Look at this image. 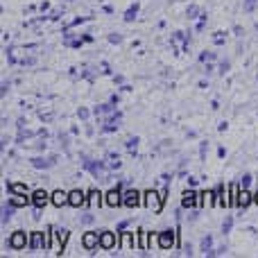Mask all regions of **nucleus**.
<instances>
[{"instance_id":"f03ea898","label":"nucleus","mask_w":258,"mask_h":258,"mask_svg":"<svg viewBox=\"0 0 258 258\" xmlns=\"http://www.w3.org/2000/svg\"><path fill=\"white\" fill-rule=\"evenodd\" d=\"M156 242L161 249H172L177 245V231L174 229H163L161 233H156Z\"/></svg>"},{"instance_id":"6ab92c4d","label":"nucleus","mask_w":258,"mask_h":258,"mask_svg":"<svg viewBox=\"0 0 258 258\" xmlns=\"http://www.w3.org/2000/svg\"><path fill=\"white\" fill-rule=\"evenodd\" d=\"M32 197H27V195H9L7 197V202L12 206H16V209H23V206H27V202H30Z\"/></svg>"},{"instance_id":"473e14b6","label":"nucleus","mask_w":258,"mask_h":258,"mask_svg":"<svg viewBox=\"0 0 258 258\" xmlns=\"http://www.w3.org/2000/svg\"><path fill=\"white\" fill-rule=\"evenodd\" d=\"M77 116H80V118H82V120H89L91 111H89V109H84V107H80V109H77Z\"/></svg>"},{"instance_id":"a19ab883","label":"nucleus","mask_w":258,"mask_h":258,"mask_svg":"<svg viewBox=\"0 0 258 258\" xmlns=\"http://www.w3.org/2000/svg\"><path fill=\"white\" fill-rule=\"evenodd\" d=\"M183 254H186V256H192V247H190V242H188V245H183Z\"/></svg>"},{"instance_id":"5701e85b","label":"nucleus","mask_w":258,"mask_h":258,"mask_svg":"<svg viewBox=\"0 0 258 258\" xmlns=\"http://www.w3.org/2000/svg\"><path fill=\"white\" fill-rule=\"evenodd\" d=\"M138 249L143 251V254H145L147 249H150V242H147V231H138Z\"/></svg>"},{"instance_id":"412c9836","label":"nucleus","mask_w":258,"mask_h":258,"mask_svg":"<svg viewBox=\"0 0 258 258\" xmlns=\"http://www.w3.org/2000/svg\"><path fill=\"white\" fill-rule=\"evenodd\" d=\"M238 202H240V206H238V209L245 211L247 206H249L251 202H254V195H251V192L247 190V188H240V200H238Z\"/></svg>"},{"instance_id":"2f4dec72","label":"nucleus","mask_w":258,"mask_h":258,"mask_svg":"<svg viewBox=\"0 0 258 258\" xmlns=\"http://www.w3.org/2000/svg\"><path fill=\"white\" fill-rule=\"evenodd\" d=\"M206 152H209V143L204 141V143H200V159H202V161L206 159Z\"/></svg>"},{"instance_id":"4468645a","label":"nucleus","mask_w":258,"mask_h":258,"mask_svg":"<svg viewBox=\"0 0 258 258\" xmlns=\"http://www.w3.org/2000/svg\"><path fill=\"white\" fill-rule=\"evenodd\" d=\"M50 202H52L54 206H59V209H61V206L68 204V192L66 190H54L52 195H50Z\"/></svg>"},{"instance_id":"f3484780","label":"nucleus","mask_w":258,"mask_h":258,"mask_svg":"<svg viewBox=\"0 0 258 258\" xmlns=\"http://www.w3.org/2000/svg\"><path fill=\"white\" fill-rule=\"evenodd\" d=\"M54 238H57V245H59V251L57 254H63V247H66V242H68V238H71V231L68 229H57V233H54Z\"/></svg>"},{"instance_id":"2eb2a0df","label":"nucleus","mask_w":258,"mask_h":258,"mask_svg":"<svg viewBox=\"0 0 258 258\" xmlns=\"http://www.w3.org/2000/svg\"><path fill=\"white\" fill-rule=\"evenodd\" d=\"M9 190V195H27V183H16V181H7L5 183Z\"/></svg>"},{"instance_id":"c9c22d12","label":"nucleus","mask_w":258,"mask_h":258,"mask_svg":"<svg viewBox=\"0 0 258 258\" xmlns=\"http://www.w3.org/2000/svg\"><path fill=\"white\" fill-rule=\"evenodd\" d=\"M120 41H122V34H116V32L109 34V43H120Z\"/></svg>"},{"instance_id":"c03bdc74","label":"nucleus","mask_w":258,"mask_h":258,"mask_svg":"<svg viewBox=\"0 0 258 258\" xmlns=\"http://www.w3.org/2000/svg\"><path fill=\"white\" fill-rule=\"evenodd\" d=\"M188 186H197V179L195 177H188Z\"/></svg>"},{"instance_id":"72a5a7b5","label":"nucleus","mask_w":258,"mask_h":258,"mask_svg":"<svg viewBox=\"0 0 258 258\" xmlns=\"http://www.w3.org/2000/svg\"><path fill=\"white\" fill-rule=\"evenodd\" d=\"M254 9H256V0H245V12L251 14Z\"/></svg>"},{"instance_id":"423d86ee","label":"nucleus","mask_w":258,"mask_h":258,"mask_svg":"<svg viewBox=\"0 0 258 258\" xmlns=\"http://www.w3.org/2000/svg\"><path fill=\"white\" fill-rule=\"evenodd\" d=\"M82 245H84V249H89L91 254H95V249L100 247V233L98 231H86L84 236H82Z\"/></svg>"},{"instance_id":"6e6552de","label":"nucleus","mask_w":258,"mask_h":258,"mask_svg":"<svg viewBox=\"0 0 258 258\" xmlns=\"http://www.w3.org/2000/svg\"><path fill=\"white\" fill-rule=\"evenodd\" d=\"M104 204L116 209V206H122V190L120 188H111V190L104 195Z\"/></svg>"},{"instance_id":"79ce46f5","label":"nucleus","mask_w":258,"mask_h":258,"mask_svg":"<svg viewBox=\"0 0 258 258\" xmlns=\"http://www.w3.org/2000/svg\"><path fill=\"white\" fill-rule=\"evenodd\" d=\"M7 91H9V82H3V91H0V95L5 98V95H7Z\"/></svg>"},{"instance_id":"37998d69","label":"nucleus","mask_w":258,"mask_h":258,"mask_svg":"<svg viewBox=\"0 0 258 258\" xmlns=\"http://www.w3.org/2000/svg\"><path fill=\"white\" fill-rule=\"evenodd\" d=\"M204 73H213V61H209V63H206V68H204Z\"/></svg>"},{"instance_id":"dca6fc26","label":"nucleus","mask_w":258,"mask_h":258,"mask_svg":"<svg viewBox=\"0 0 258 258\" xmlns=\"http://www.w3.org/2000/svg\"><path fill=\"white\" fill-rule=\"evenodd\" d=\"M200 249H202V254L204 256H213V236H211V233H206V236L202 238Z\"/></svg>"},{"instance_id":"7ed1b4c3","label":"nucleus","mask_w":258,"mask_h":258,"mask_svg":"<svg viewBox=\"0 0 258 258\" xmlns=\"http://www.w3.org/2000/svg\"><path fill=\"white\" fill-rule=\"evenodd\" d=\"M143 197H145V206L152 213H161L163 211V200H161V195L156 190H145Z\"/></svg>"},{"instance_id":"a211bd4d","label":"nucleus","mask_w":258,"mask_h":258,"mask_svg":"<svg viewBox=\"0 0 258 258\" xmlns=\"http://www.w3.org/2000/svg\"><path fill=\"white\" fill-rule=\"evenodd\" d=\"M7 59H9V63H23L25 52H23V48H9L7 50Z\"/></svg>"},{"instance_id":"4c0bfd02","label":"nucleus","mask_w":258,"mask_h":258,"mask_svg":"<svg viewBox=\"0 0 258 258\" xmlns=\"http://www.w3.org/2000/svg\"><path fill=\"white\" fill-rule=\"evenodd\" d=\"M168 186H165V188H161V190H159V195H161V200H163V204H165V202H168Z\"/></svg>"},{"instance_id":"7c9ffc66","label":"nucleus","mask_w":258,"mask_h":258,"mask_svg":"<svg viewBox=\"0 0 258 258\" xmlns=\"http://www.w3.org/2000/svg\"><path fill=\"white\" fill-rule=\"evenodd\" d=\"M251 181H254V177H251V174H242V177H240V188H249Z\"/></svg>"},{"instance_id":"39448f33","label":"nucleus","mask_w":258,"mask_h":258,"mask_svg":"<svg viewBox=\"0 0 258 258\" xmlns=\"http://www.w3.org/2000/svg\"><path fill=\"white\" fill-rule=\"evenodd\" d=\"M7 245L12 247V249H25V247H30V240H27V233H25V231H14L12 236H9Z\"/></svg>"},{"instance_id":"1a4fd4ad","label":"nucleus","mask_w":258,"mask_h":258,"mask_svg":"<svg viewBox=\"0 0 258 258\" xmlns=\"http://www.w3.org/2000/svg\"><path fill=\"white\" fill-rule=\"evenodd\" d=\"M197 204H200V192L183 190V195H181V209H195Z\"/></svg>"},{"instance_id":"e433bc0d","label":"nucleus","mask_w":258,"mask_h":258,"mask_svg":"<svg viewBox=\"0 0 258 258\" xmlns=\"http://www.w3.org/2000/svg\"><path fill=\"white\" fill-rule=\"evenodd\" d=\"M34 63H36V57H25L21 66H34Z\"/></svg>"},{"instance_id":"c756f323","label":"nucleus","mask_w":258,"mask_h":258,"mask_svg":"<svg viewBox=\"0 0 258 258\" xmlns=\"http://www.w3.org/2000/svg\"><path fill=\"white\" fill-rule=\"evenodd\" d=\"M200 61H202V63H209V61H215V52H206V50H204V52H202V54H200Z\"/></svg>"},{"instance_id":"bb28decb","label":"nucleus","mask_w":258,"mask_h":258,"mask_svg":"<svg viewBox=\"0 0 258 258\" xmlns=\"http://www.w3.org/2000/svg\"><path fill=\"white\" fill-rule=\"evenodd\" d=\"M200 7H197V5H188V9H186V16L188 18H190V21H192V18H197V16H200Z\"/></svg>"},{"instance_id":"ddd939ff","label":"nucleus","mask_w":258,"mask_h":258,"mask_svg":"<svg viewBox=\"0 0 258 258\" xmlns=\"http://www.w3.org/2000/svg\"><path fill=\"white\" fill-rule=\"evenodd\" d=\"M240 183H231L229 186V206H240Z\"/></svg>"},{"instance_id":"f8f14e48","label":"nucleus","mask_w":258,"mask_h":258,"mask_svg":"<svg viewBox=\"0 0 258 258\" xmlns=\"http://www.w3.org/2000/svg\"><path fill=\"white\" fill-rule=\"evenodd\" d=\"M50 202V195L45 190H34L32 192V204H34V209H45V204Z\"/></svg>"},{"instance_id":"a878e982","label":"nucleus","mask_w":258,"mask_h":258,"mask_svg":"<svg viewBox=\"0 0 258 258\" xmlns=\"http://www.w3.org/2000/svg\"><path fill=\"white\" fill-rule=\"evenodd\" d=\"M136 14H138V3H134L132 7L127 9V14H125V21L129 23V21H134V18H136Z\"/></svg>"},{"instance_id":"cd10ccee","label":"nucleus","mask_w":258,"mask_h":258,"mask_svg":"<svg viewBox=\"0 0 258 258\" xmlns=\"http://www.w3.org/2000/svg\"><path fill=\"white\" fill-rule=\"evenodd\" d=\"M100 197H102V195H100V192L98 190H89V200H86V202H91V204H102V200H100Z\"/></svg>"},{"instance_id":"393cba45","label":"nucleus","mask_w":258,"mask_h":258,"mask_svg":"<svg viewBox=\"0 0 258 258\" xmlns=\"http://www.w3.org/2000/svg\"><path fill=\"white\" fill-rule=\"evenodd\" d=\"M138 143H141V138H138V136H132V138H127L125 147H127V150L134 154V152H136V145H138Z\"/></svg>"},{"instance_id":"de8ad7c7","label":"nucleus","mask_w":258,"mask_h":258,"mask_svg":"<svg viewBox=\"0 0 258 258\" xmlns=\"http://www.w3.org/2000/svg\"><path fill=\"white\" fill-rule=\"evenodd\" d=\"M32 218H34V220H41V209H36V211H34V215H32Z\"/></svg>"},{"instance_id":"9b49d317","label":"nucleus","mask_w":258,"mask_h":258,"mask_svg":"<svg viewBox=\"0 0 258 258\" xmlns=\"http://www.w3.org/2000/svg\"><path fill=\"white\" fill-rule=\"evenodd\" d=\"M86 204V195L84 190H80V188H75V190L68 192V206H75V209H80V206Z\"/></svg>"},{"instance_id":"ea45409f","label":"nucleus","mask_w":258,"mask_h":258,"mask_svg":"<svg viewBox=\"0 0 258 258\" xmlns=\"http://www.w3.org/2000/svg\"><path fill=\"white\" fill-rule=\"evenodd\" d=\"M222 254H227V245H222V247H218V249H213V256H222Z\"/></svg>"},{"instance_id":"aec40b11","label":"nucleus","mask_w":258,"mask_h":258,"mask_svg":"<svg viewBox=\"0 0 258 258\" xmlns=\"http://www.w3.org/2000/svg\"><path fill=\"white\" fill-rule=\"evenodd\" d=\"M120 165H122L120 156H118L116 152H107V168L109 170H120Z\"/></svg>"},{"instance_id":"4be33fe9","label":"nucleus","mask_w":258,"mask_h":258,"mask_svg":"<svg viewBox=\"0 0 258 258\" xmlns=\"http://www.w3.org/2000/svg\"><path fill=\"white\" fill-rule=\"evenodd\" d=\"M120 247L122 249H132V247H136V240H134L132 233H127V231L120 233Z\"/></svg>"},{"instance_id":"49530a36","label":"nucleus","mask_w":258,"mask_h":258,"mask_svg":"<svg viewBox=\"0 0 258 258\" xmlns=\"http://www.w3.org/2000/svg\"><path fill=\"white\" fill-rule=\"evenodd\" d=\"M218 156H222V159H224V156H227V150H224V147H220V150H218Z\"/></svg>"},{"instance_id":"c85d7f7f","label":"nucleus","mask_w":258,"mask_h":258,"mask_svg":"<svg viewBox=\"0 0 258 258\" xmlns=\"http://www.w3.org/2000/svg\"><path fill=\"white\" fill-rule=\"evenodd\" d=\"M231 227H233V218L229 215V218L222 222V233H224V236H227V233H231Z\"/></svg>"},{"instance_id":"f704fd0d","label":"nucleus","mask_w":258,"mask_h":258,"mask_svg":"<svg viewBox=\"0 0 258 258\" xmlns=\"http://www.w3.org/2000/svg\"><path fill=\"white\" fill-rule=\"evenodd\" d=\"M93 220H95L93 215L86 213V215H82V218H80V222H82V224H93Z\"/></svg>"},{"instance_id":"9d476101","label":"nucleus","mask_w":258,"mask_h":258,"mask_svg":"<svg viewBox=\"0 0 258 258\" xmlns=\"http://www.w3.org/2000/svg\"><path fill=\"white\" fill-rule=\"evenodd\" d=\"M30 163H32V168H36V170H48V168H52L54 163H57V159L54 156H34V159H30Z\"/></svg>"},{"instance_id":"f257e3e1","label":"nucleus","mask_w":258,"mask_h":258,"mask_svg":"<svg viewBox=\"0 0 258 258\" xmlns=\"http://www.w3.org/2000/svg\"><path fill=\"white\" fill-rule=\"evenodd\" d=\"M84 168L89 170L95 179H100V181H111V179H109V174H107V163H102V161L84 159Z\"/></svg>"},{"instance_id":"20e7f679","label":"nucleus","mask_w":258,"mask_h":258,"mask_svg":"<svg viewBox=\"0 0 258 258\" xmlns=\"http://www.w3.org/2000/svg\"><path fill=\"white\" fill-rule=\"evenodd\" d=\"M118 245H120V240H118V236L113 231H100V249L111 251Z\"/></svg>"},{"instance_id":"58836bf2","label":"nucleus","mask_w":258,"mask_h":258,"mask_svg":"<svg viewBox=\"0 0 258 258\" xmlns=\"http://www.w3.org/2000/svg\"><path fill=\"white\" fill-rule=\"evenodd\" d=\"M229 68H231V63H229V61L220 63V73H222V75H224V73H229Z\"/></svg>"},{"instance_id":"09e8293b","label":"nucleus","mask_w":258,"mask_h":258,"mask_svg":"<svg viewBox=\"0 0 258 258\" xmlns=\"http://www.w3.org/2000/svg\"><path fill=\"white\" fill-rule=\"evenodd\" d=\"M254 202H256V206H258V190H256V195H254Z\"/></svg>"},{"instance_id":"b1692460","label":"nucleus","mask_w":258,"mask_h":258,"mask_svg":"<svg viewBox=\"0 0 258 258\" xmlns=\"http://www.w3.org/2000/svg\"><path fill=\"white\" fill-rule=\"evenodd\" d=\"M14 209H16V206H12V204H9V202H5V204H3V224H7L9 220H12Z\"/></svg>"},{"instance_id":"0eeeda50","label":"nucleus","mask_w":258,"mask_h":258,"mask_svg":"<svg viewBox=\"0 0 258 258\" xmlns=\"http://www.w3.org/2000/svg\"><path fill=\"white\" fill-rule=\"evenodd\" d=\"M138 204H141V192H138L136 188H129V190L122 192V206H127V209H136Z\"/></svg>"},{"instance_id":"a18cd8bd","label":"nucleus","mask_w":258,"mask_h":258,"mask_svg":"<svg viewBox=\"0 0 258 258\" xmlns=\"http://www.w3.org/2000/svg\"><path fill=\"white\" fill-rule=\"evenodd\" d=\"M227 127H229L227 122H220V125H218V129H220V132H227Z\"/></svg>"}]
</instances>
